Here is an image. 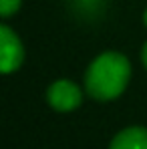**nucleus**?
Returning a JSON list of instances; mask_svg holds the SVG:
<instances>
[{"instance_id": "nucleus-1", "label": "nucleus", "mask_w": 147, "mask_h": 149, "mask_svg": "<svg viewBox=\"0 0 147 149\" xmlns=\"http://www.w3.org/2000/svg\"><path fill=\"white\" fill-rule=\"evenodd\" d=\"M131 79L129 58L117 50H105L91 61L85 73V91L95 101H115Z\"/></svg>"}, {"instance_id": "nucleus-2", "label": "nucleus", "mask_w": 147, "mask_h": 149, "mask_svg": "<svg viewBox=\"0 0 147 149\" xmlns=\"http://www.w3.org/2000/svg\"><path fill=\"white\" fill-rule=\"evenodd\" d=\"M24 61V47L18 34L8 24L0 26V71L4 74L16 73Z\"/></svg>"}, {"instance_id": "nucleus-3", "label": "nucleus", "mask_w": 147, "mask_h": 149, "mask_svg": "<svg viewBox=\"0 0 147 149\" xmlns=\"http://www.w3.org/2000/svg\"><path fill=\"white\" fill-rule=\"evenodd\" d=\"M47 101L54 111L69 113L83 103V91L71 79H59L47 89Z\"/></svg>"}, {"instance_id": "nucleus-4", "label": "nucleus", "mask_w": 147, "mask_h": 149, "mask_svg": "<svg viewBox=\"0 0 147 149\" xmlns=\"http://www.w3.org/2000/svg\"><path fill=\"white\" fill-rule=\"evenodd\" d=\"M109 149H147V129L145 127H127L119 131Z\"/></svg>"}, {"instance_id": "nucleus-5", "label": "nucleus", "mask_w": 147, "mask_h": 149, "mask_svg": "<svg viewBox=\"0 0 147 149\" xmlns=\"http://www.w3.org/2000/svg\"><path fill=\"white\" fill-rule=\"evenodd\" d=\"M20 4H22V0H0V14H2V18H10L12 14H16Z\"/></svg>"}, {"instance_id": "nucleus-6", "label": "nucleus", "mask_w": 147, "mask_h": 149, "mask_svg": "<svg viewBox=\"0 0 147 149\" xmlns=\"http://www.w3.org/2000/svg\"><path fill=\"white\" fill-rule=\"evenodd\" d=\"M141 63L145 65V69H147V42L143 45V49H141Z\"/></svg>"}, {"instance_id": "nucleus-7", "label": "nucleus", "mask_w": 147, "mask_h": 149, "mask_svg": "<svg viewBox=\"0 0 147 149\" xmlns=\"http://www.w3.org/2000/svg\"><path fill=\"white\" fill-rule=\"evenodd\" d=\"M143 22H145V26H147V8H145V12H143Z\"/></svg>"}]
</instances>
